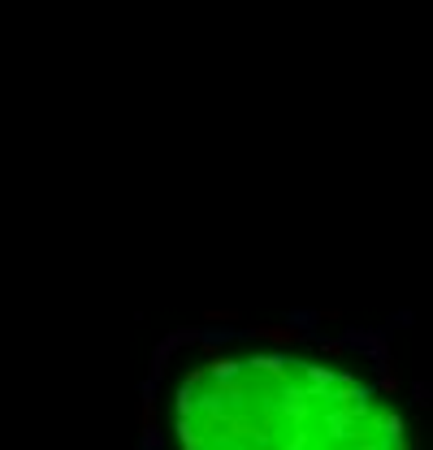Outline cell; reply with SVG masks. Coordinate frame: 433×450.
Returning <instances> with one entry per match:
<instances>
[{"label":"cell","mask_w":433,"mask_h":450,"mask_svg":"<svg viewBox=\"0 0 433 450\" xmlns=\"http://www.w3.org/2000/svg\"><path fill=\"white\" fill-rule=\"evenodd\" d=\"M247 333L256 338V342H264V346H278V351H291V346H299L303 338H308L303 329H295L291 320H286V325H256V329H247Z\"/></svg>","instance_id":"1"},{"label":"cell","mask_w":433,"mask_h":450,"mask_svg":"<svg viewBox=\"0 0 433 450\" xmlns=\"http://www.w3.org/2000/svg\"><path fill=\"white\" fill-rule=\"evenodd\" d=\"M208 320H213V325H238V312L234 308H217V312H208Z\"/></svg>","instance_id":"2"},{"label":"cell","mask_w":433,"mask_h":450,"mask_svg":"<svg viewBox=\"0 0 433 450\" xmlns=\"http://www.w3.org/2000/svg\"><path fill=\"white\" fill-rule=\"evenodd\" d=\"M416 403H421V407L433 403V390H429V385H416Z\"/></svg>","instance_id":"3"},{"label":"cell","mask_w":433,"mask_h":450,"mask_svg":"<svg viewBox=\"0 0 433 450\" xmlns=\"http://www.w3.org/2000/svg\"><path fill=\"white\" fill-rule=\"evenodd\" d=\"M394 450H416V446H412V442H398V446H394Z\"/></svg>","instance_id":"4"}]
</instances>
